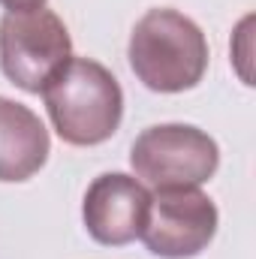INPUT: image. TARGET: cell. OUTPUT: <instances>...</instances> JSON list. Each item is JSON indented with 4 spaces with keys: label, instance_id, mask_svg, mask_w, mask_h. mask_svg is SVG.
I'll return each instance as SVG.
<instances>
[{
    "label": "cell",
    "instance_id": "1",
    "mask_svg": "<svg viewBox=\"0 0 256 259\" xmlns=\"http://www.w3.org/2000/svg\"><path fill=\"white\" fill-rule=\"evenodd\" d=\"M42 100L58 136L78 148L112 139L124 118L118 78L91 58H69L42 88Z\"/></svg>",
    "mask_w": 256,
    "mask_h": 259
},
{
    "label": "cell",
    "instance_id": "2",
    "mask_svg": "<svg viewBox=\"0 0 256 259\" xmlns=\"http://www.w3.org/2000/svg\"><path fill=\"white\" fill-rule=\"evenodd\" d=\"M130 66L148 91H190L208 69V39L178 9H148L130 33Z\"/></svg>",
    "mask_w": 256,
    "mask_h": 259
},
{
    "label": "cell",
    "instance_id": "3",
    "mask_svg": "<svg viewBox=\"0 0 256 259\" xmlns=\"http://www.w3.org/2000/svg\"><path fill=\"white\" fill-rule=\"evenodd\" d=\"M72 58V39L66 24L46 6L6 12L0 21V69L27 91L42 94L52 75Z\"/></svg>",
    "mask_w": 256,
    "mask_h": 259
},
{
    "label": "cell",
    "instance_id": "4",
    "mask_svg": "<svg viewBox=\"0 0 256 259\" xmlns=\"http://www.w3.org/2000/svg\"><path fill=\"white\" fill-rule=\"evenodd\" d=\"M136 178L154 190L202 187L220 166L217 142L190 124L148 127L130 151Z\"/></svg>",
    "mask_w": 256,
    "mask_h": 259
},
{
    "label": "cell",
    "instance_id": "5",
    "mask_svg": "<svg viewBox=\"0 0 256 259\" xmlns=\"http://www.w3.org/2000/svg\"><path fill=\"white\" fill-rule=\"evenodd\" d=\"M217 235V205L199 187L154 190L148 223L142 229L145 247L160 259H193Z\"/></svg>",
    "mask_w": 256,
    "mask_h": 259
},
{
    "label": "cell",
    "instance_id": "6",
    "mask_svg": "<svg viewBox=\"0 0 256 259\" xmlns=\"http://www.w3.org/2000/svg\"><path fill=\"white\" fill-rule=\"evenodd\" d=\"M148 211H151L148 187L124 172H106L94 178L81 205L88 235L106 247H121L136 241L148 223Z\"/></svg>",
    "mask_w": 256,
    "mask_h": 259
},
{
    "label": "cell",
    "instance_id": "7",
    "mask_svg": "<svg viewBox=\"0 0 256 259\" xmlns=\"http://www.w3.org/2000/svg\"><path fill=\"white\" fill-rule=\"evenodd\" d=\"M49 130L27 106L0 97V181H27L49 160Z\"/></svg>",
    "mask_w": 256,
    "mask_h": 259
},
{
    "label": "cell",
    "instance_id": "8",
    "mask_svg": "<svg viewBox=\"0 0 256 259\" xmlns=\"http://www.w3.org/2000/svg\"><path fill=\"white\" fill-rule=\"evenodd\" d=\"M3 9L9 12H21V9H36V6H46V0H0Z\"/></svg>",
    "mask_w": 256,
    "mask_h": 259
}]
</instances>
